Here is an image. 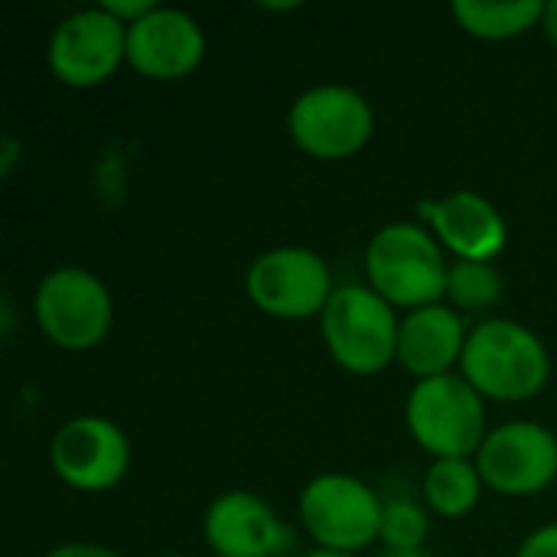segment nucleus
<instances>
[{"mask_svg": "<svg viewBox=\"0 0 557 557\" xmlns=\"http://www.w3.org/2000/svg\"><path fill=\"white\" fill-rule=\"evenodd\" d=\"M460 375L493 401H529L552 379L545 343L516 320H483L470 330L460 359Z\"/></svg>", "mask_w": 557, "mask_h": 557, "instance_id": "obj_1", "label": "nucleus"}, {"mask_svg": "<svg viewBox=\"0 0 557 557\" xmlns=\"http://www.w3.org/2000/svg\"><path fill=\"white\" fill-rule=\"evenodd\" d=\"M444 248L431 228L414 222H392L379 228L366 248L369 287L392 307L421 310L447 297Z\"/></svg>", "mask_w": 557, "mask_h": 557, "instance_id": "obj_2", "label": "nucleus"}, {"mask_svg": "<svg viewBox=\"0 0 557 557\" xmlns=\"http://www.w3.org/2000/svg\"><path fill=\"white\" fill-rule=\"evenodd\" d=\"M405 424L434 460H473L490 434L483 395L454 372L411 388Z\"/></svg>", "mask_w": 557, "mask_h": 557, "instance_id": "obj_3", "label": "nucleus"}, {"mask_svg": "<svg viewBox=\"0 0 557 557\" xmlns=\"http://www.w3.org/2000/svg\"><path fill=\"white\" fill-rule=\"evenodd\" d=\"M320 330L333 362L352 375H379L398 362L401 320L395 317V307L372 287H336L320 317Z\"/></svg>", "mask_w": 557, "mask_h": 557, "instance_id": "obj_4", "label": "nucleus"}, {"mask_svg": "<svg viewBox=\"0 0 557 557\" xmlns=\"http://www.w3.org/2000/svg\"><path fill=\"white\" fill-rule=\"evenodd\" d=\"M33 317L52 346L85 352L108 339L114 323V304L104 281L91 271L55 268L36 287Z\"/></svg>", "mask_w": 557, "mask_h": 557, "instance_id": "obj_5", "label": "nucleus"}, {"mask_svg": "<svg viewBox=\"0 0 557 557\" xmlns=\"http://www.w3.org/2000/svg\"><path fill=\"white\" fill-rule=\"evenodd\" d=\"M382 499L346 473H320L300 493V522L323 552L359 555L382 535Z\"/></svg>", "mask_w": 557, "mask_h": 557, "instance_id": "obj_6", "label": "nucleus"}, {"mask_svg": "<svg viewBox=\"0 0 557 557\" xmlns=\"http://www.w3.org/2000/svg\"><path fill=\"white\" fill-rule=\"evenodd\" d=\"M287 131L307 157L346 160L372 140L375 114L349 85H313L290 104Z\"/></svg>", "mask_w": 557, "mask_h": 557, "instance_id": "obj_7", "label": "nucleus"}, {"mask_svg": "<svg viewBox=\"0 0 557 557\" xmlns=\"http://www.w3.org/2000/svg\"><path fill=\"white\" fill-rule=\"evenodd\" d=\"M248 300L274 320L323 317L336 294L330 264L310 248H271L245 274Z\"/></svg>", "mask_w": 557, "mask_h": 557, "instance_id": "obj_8", "label": "nucleus"}, {"mask_svg": "<svg viewBox=\"0 0 557 557\" xmlns=\"http://www.w3.org/2000/svg\"><path fill=\"white\" fill-rule=\"evenodd\" d=\"M52 75L69 88H95L127 62V26L104 7L69 13L46 49Z\"/></svg>", "mask_w": 557, "mask_h": 557, "instance_id": "obj_9", "label": "nucleus"}, {"mask_svg": "<svg viewBox=\"0 0 557 557\" xmlns=\"http://www.w3.org/2000/svg\"><path fill=\"white\" fill-rule=\"evenodd\" d=\"M49 463L65 486L78 493H108L131 470V444L114 421L82 414L52 434Z\"/></svg>", "mask_w": 557, "mask_h": 557, "instance_id": "obj_10", "label": "nucleus"}, {"mask_svg": "<svg viewBox=\"0 0 557 557\" xmlns=\"http://www.w3.org/2000/svg\"><path fill=\"white\" fill-rule=\"evenodd\" d=\"M476 470L503 496H535L557 480V437L535 421H509L486 434Z\"/></svg>", "mask_w": 557, "mask_h": 557, "instance_id": "obj_11", "label": "nucleus"}, {"mask_svg": "<svg viewBox=\"0 0 557 557\" xmlns=\"http://www.w3.org/2000/svg\"><path fill=\"white\" fill-rule=\"evenodd\" d=\"M206 545L215 557H284L294 548V532L255 493L232 490L212 499L202 519Z\"/></svg>", "mask_w": 557, "mask_h": 557, "instance_id": "obj_12", "label": "nucleus"}, {"mask_svg": "<svg viewBox=\"0 0 557 557\" xmlns=\"http://www.w3.org/2000/svg\"><path fill=\"white\" fill-rule=\"evenodd\" d=\"M206 55L202 26L176 7H157L144 20L127 26V62L134 72L176 82L199 69Z\"/></svg>", "mask_w": 557, "mask_h": 557, "instance_id": "obj_13", "label": "nucleus"}, {"mask_svg": "<svg viewBox=\"0 0 557 557\" xmlns=\"http://www.w3.org/2000/svg\"><path fill=\"white\" fill-rule=\"evenodd\" d=\"M428 225L457 261H493L509 238L506 219L480 193H450L428 206Z\"/></svg>", "mask_w": 557, "mask_h": 557, "instance_id": "obj_14", "label": "nucleus"}, {"mask_svg": "<svg viewBox=\"0 0 557 557\" xmlns=\"http://www.w3.org/2000/svg\"><path fill=\"white\" fill-rule=\"evenodd\" d=\"M467 323L454 307L434 304L411 310L398 330V366L418 382L450 375L467 349Z\"/></svg>", "mask_w": 557, "mask_h": 557, "instance_id": "obj_15", "label": "nucleus"}, {"mask_svg": "<svg viewBox=\"0 0 557 557\" xmlns=\"http://www.w3.org/2000/svg\"><path fill=\"white\" fill-rule=\"evenodd\" d=\"M454 20L460 23V29H467L470 36L480 39H512L529 33L532 26H542L545 16V3L542 0H457L454 7Z\"/></svg>", "mask_w": 557, "mask_h": 557, "instance_id": "obj_16", "label": "nucleus"}, {"mask_svg": "<svg viewBox=\"0 0 557 557\" xmlns=\"http://www.w3.org/2000/svg\"><path fill=\"white\" fill-rule=\"evenodd\" d=\"M483 476L476 460H434L424 476V499L444 519H463L480 506Z\"/></svg>", "mask_w": 557, "mask_h": 557, "instance_id": "obj_17", "label": "nucleus"}, {"mask_svg": "<svg viewBox=\"0 0 557 557\" xmlns=\"http://www.w3.org/2000/svg\"><path fill=\"white\" fill-rule=\"evenodd\" d=\"M503 297V274L493 261H454L447 271V300L460 313L496 307Z\"/></svg>", "mask_w": 557, "mask_h": 557, "instance_id": "obj_18", "label": "nucleus"}, {"mask_svg": "<svg viewBox=\"0 0 557 557\" xmlns=\"http://www.w3.org/2000/svg\"><path fill=\"white\" fill-rule=\"evenodd\" d=\"M431 522L428 512L408 499V496H395L382 506V535L379 542H385L388 552H421L428 542Z\"/></svg>", "mask_w": 557, "mask_h": 557, "instance_id": "obj_19", "label": "nucleus"}, {"mask_svg": "<svg viewBox=\"0 0 557 557\" xmlns=\"http://www.w3.org/2000/svg\"><path fill=\"white\" fill-rule=\"evenodd\" d=\"M516 557H557V522L532 532L522 545Z\"/></svg>", "mask_w": 557, "mask_h": 557, "instance_id": "obj_20", "label": "nucleus"}, {"mask_svg": "<svg viewBox=\"0 0 557 557\" xmlns=\"http://www.w3.org/2000/svg\"><path fill=\"white\" fill-rule=\"evenodd\" d=\"M98 7H104L111 16H117L124 26H131V23L144 20L150 10H157V3H153V0H101Z\"/></svg>", "mask_w": 557, "mask_h": 557, "instance_id": "obj_21", "label": "nucleus"}, {"mask_svg": "<svg viewBox=\"0 0 557 557\" xmlns=\"http://www.w3.org/2000/svg\"><path fill=\"white\" fill-rule=\"evenodd\" d=\"M42 557H121L114 548H104V545H95V542H69V545H59L52 548L49 555Z\"/></svg>", "mask_w": 557, "mask_h": 557, "instance_id": "obj_22", "label": "nucleus"}, {"mask_svg": "<svg viewBox=\"0 0 557 557\" xmlns=\"http://www.w3.org/2000/svg\"><path fill=\"white\" fill-rule=\"evenodd\" d=\"M16 153H20V144L16 137H3V153H0V173L10 176L13 166H16Z\"/></svg>", "mask_w": 557, "mask_h": 557, "instance_id": "obj_23", "label": "nucleus"}, {"mask_svg": "<svg viewBox=\"0 0 557 557\" xmlns=\"http://www.w3.org/2000/svg\"><path fill=\"white\" fill-rule=\"evenodd\" d=\"M542 29H545V36H548V42L557 49V0H548V3H545Z\"/></svg>", "mask_w": 557, "mask_h": 557, "instance_id": "obj_24", "label": "nucleus"}, {"mask_svg": "<svg viewBox=\"0 0 557 557\" xmlns=\"http://www.w3.org/2000/svg\"><path fill=\"white\" fill-rule=\"evenodd\" d=\"M382 557H431V555H428V552L421 548V552H385Z\"/></svg>", "mask_w": 557, "mask_h": 557, "instance_id": "obj_25", "label": "nucleus"}, {"mask_svg": "<svg viewBox=\"0 0 557 557\" xmlns=\"http://www.w3.org/2000/svg\"><path fill=\"white\" fill-rule=\"evenodd\" d=\"M264 10H294V7H300V3H261Z\"/></svg>", "mask_w": 557, "mask_h": 557, "instance_id": "obj_26", "label": "nucleus"}, {"mask_svg": "<svg viewBox=\"0 0 557 557\" xmlns=\"http://www.w3.org/2000/svg\"><path fill=\"white\" fill-rule=\"evenodd\" d=\"M307 557H356V555H339V552H323V548H317V552H310Z\"/></svg>", "mask_w": 557, "mask_h": 557, "instance_id": "obj_27", "label": "nucleus"}, {"mask_svg": "<svg viewBox=\"0 0 557 557\" xmlns=\"http://www.w3.org/2000/svg\"><path fill=\"white\" fill-rule=\"evenodd\" d=\"M170 557H176V555H170Z\"/></svg>", "mask_w": 557, "mask_h": 557, "instance_id": "obj_28", "label": "nucleus"}]
</instances>
